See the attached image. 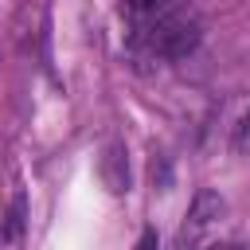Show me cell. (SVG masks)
Segmentation results:
<instances>
[{
	"label": "cell",
	"mask_w": 250,
	"mask_h": 250,
	"mask_svg": "<svg viewBox=\"0 0 250 250\" xmlns=\"http://www.w3.org/2000/svg\"><path fill=\"white\" fill-rule=\"evenodd\" d=\"M133 47H145L152 59H184L199 47L203 39V27H199V16L188 12V8H164L148 27L133 31L129 35Z\"/></svg>",
	"instance_id": "obj_1"
},
{
	"label": "cell",
	"mask_w": 250,
	"mask_h": 250,
	"mask_svg": "<svg viewBox=\"0 0 250 250\" xmlns=\"http://www.w3.org/2000/svg\"><path fill=\"white\" fill-rule=\"evenodd\" d=\"M223 215H227V199H223L219 191H211V188H199L195 199H191V207H188V215H184V227H180L176 250H195L199 238H203L211 227L223 223Z\"/></svg>",
	"instance_id": "obj_2"
},
{
	"label": "cell",
	"mask_w": 250,
	"mask_h": 250,
	"mask_svg": "<svg viewBox=\"0 0 250 250\" xmlns=\"http://www.w3.org/2000/svg\"><path fill=\"white\" fill-rule=\"evenodd\" d=\"M98 176H102V184H105L109 195H125V191H129V148H125L121 137H113V141L102 148Z\"/></svg>",
	"instance_id": "obj_3"
},
{
	"label": "cell",
	"mask_w": 250,
	"mask_h": 250,
	"mask_svg": "<svg viewBox=\"0 0 250 250\" xmlns=\"http://www.w3.org/2000/svg\"><path fill=\"white\" fill-rule=\"evenodd\" d=\"M164 8H168L164 0H125V20H129L133 31H141V27H148Z\"/></svg>",
	"instance_id": "obj_4"
},
{
	"label": "cell",
	"mask_w": 250,
	"mask_h": 250,
	"mask_svg": "<svg viewBox=\"0 0 250 250\" xmlns=\"http://www.w3.org/2000/svg\"><path fill=\"white\" fill-rule=\"evenodd\" d=\"M230 148H234V152H250V105L242 109V117H238L234 129H230Z\"/></svg>",
	"instance_id": "obj_5"
},
{
	"label": "cell",
	"mask_w": 250,
	"mask_h": 250,
	"mask_svg": "<svg viewBox=\"0 0 250 250\" xmlns=\"http://www.w3.org/2000/svg\"><path fill=\"white\" fill-rule=\"evenodd\" d=\"M23 211H27V207H23V195H16V199H12V211H8V227H4V238H16V234L23 230Z\"/></svg>",
	"instance_id": "obj_6"
},
{
	"label": "cell",
	"mask_w": 250,
	"mask_h": 250,
	"mask_svg": "<svg viewBox=\"0 0 250 250\" xmlns=\"http://www.w3.org/2000/svg\"><path fill=\"white\" fill-rule=\"evenodd\" d=\"M137 250H160V242H156V230H152V227H148V230H141Z\"/></svg>",
	"instance_id": "obj_7"
},
{
	"label": "cell",
	"mask_w": 250,
	"mask_h": 250,
	"mask_svg": "<svg viewBox=\"0 0 250 250\" xmlns=\"http://www.w3.org/2000/svg\"><path fill=\"white\" fill-rule=\"evenodd\" d=\"M203 250H246V246H238V242H211V246H203Z\"/></svg>",
	"instance_id": "obj_8"
}]
</instances>
